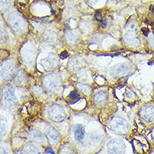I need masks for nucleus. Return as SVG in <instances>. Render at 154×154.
<instances>
[{
  "label": "nucleus",
  "instance_id": "1",
  "mask_svg": "<svg viewBox=\"0 0 154 154\" xmlns=\"http://www.w3.org/2000/svg\"><path fill=\"white\" fill-rule=\"evenodd\" d=\"M1 102L4 108L14 112L19 106V99L16 87L12 84H5L1 88Z\"/></svg>",
  "mask_w": 154,
  "mask_h": 154
},
{
  "label": "nucleus",
  "instance_id": "2",
  "mask_svg": "<svg viewBox=\"0 0 154 154\" xmlns=\"http://www.w3.org/2000/svg\"><path fill=\"white\" fill-rule=\"evenodd\" d=\"M6 22L16 35H23L28 29V22L24 16L17 10H11L6 15Z\"/></svg>",
  "mask_w": 154,
  "mask_h": 154
},
{
  "label": "nucleus",
  "instance_id": "3",
  "mask_svg": "<svg viewBox=\"0 0 154 154\" xmlns=\"http://www.w3.org/2000/svg\"><path fill=\"white\" fill-rule=\"evenodd\" d=\"M13 118L11 112L6 108H0V142L6 141L11 132Z\"/></svg>",
  "mask_w": 154,
  "mask_h": 154
},
{
  "label": "nucleus",
  "instance_id": "4",
  "mask_svg": "<svg viewBox=\"0 0 154 154\" xmlns=\"http://www.w3.org/2000/svg\"><path fill=\"white\" fill-rule=\"evenodd\" d=\"M17 70L16 60L11 55L0 62V83L11 81L12 77Z\"/></svg>",
  "mask_w": 154,
  "mask_h": 154
},
{
  "label": "nucleus",
  "instance_id": "5",
  "mask_svg": "<svg viewBox=\"0 0 154 154\" xmlns=\"http://www.w3.org/2000/svg\"><path fill=\"white\" fill-rule=\"evenodd\" d=\"M110 128L113 132L117 135H125L129 131V123L126 119L121 116H115L113 117L109 123Z\"/></svg>",
  "mask_w": 154,
  "mask_h": 154
},
{
  "label": "nucleus",
  "instance_id": "6",
  "mask_svg": "<svg viewBox=\"0 0 154 154\" xmlns=\"http://www.w3.org/2000/svg\"><path fill=\"white\" fill-rule=\"evenodd\" d=\"M107 154H126L127 145L123 140L119 138H112L106 143Z\"/></svg>",
  "mask_w": 154,
  "mask_h": 154
},
{
  "label": "nucleus",
  "instance_id": "7",
  "mask_svg": "<svg viewBox=\"0 0 154 154\" xmlns=\"http://www.w3.org/2000/svg\"><path fill=\"white\" fill-rule=\"evenodd\" d=\"M48 117L54 122H61L66 118V112L65 108L58 104L52 105L47 112Z\"/></svg>",
  "mask_w": 154,
  "mask_h": 154
},
{
  "label": "nucleus",
  "instance_id": "8",
  "mask_svg": "<svg viewBox=\"0 0 154 154\" xmlns=\"http://www.w3.org/2000/svg\"><path fill=\"white\" fill-rule=\"evenodd\" d=\"M43 83L48 90L53 91H59L61 85L60 77L56 74H50L43 78Z\"/></svg>",
  "mask_w": 154,
  "mask_h": 154
},
{
  "label": "nucleus",
  "instance_id": "9",
  "mask_svg": "<svg viewBox=\"0 0 154 154\" xmlns=\"http://www.w3.org/2000/svg\"><path fill=\"white\" fill-rule=\"evenodd\" d=\"M25 139L37 145H43L46 141V137L42 131L37 128H30L25 132Z\"/></svg>",
  "mask_w": 154,
  "mask_h": 154
},
{
  "label": "nucleus",
  "instance_id": "10",
  "mask_svg": "<svg viewBox=\"0 0 154 154\" xmlns=\"http://www.w3.org/2000/svg\"><path fill=\"white\" fill-rule=\"evenodd\" d=\"M44 135L45 136L48 143L51 146H57V144L60 143V136L57 129L50 125H46L44 128Z\"/></svg>",
  "mask_w": 154,
  "mask_h": 154
},
{
  "label": "nucleus",
  "instance_id": "11",
  "mask_svg": "<svg viewBox=\"0 0 154 154\" xmlns=\"http://www.w3.org/2000/svg\"><path fill=\"white\" fill-rule=\"evenodd\" d=\"M20 54H21V58L23 60V63L25 64V66H28V67H30L33 64V62H34L35 56L34 47L31 45H25L22 48Z\"/></svg>",
  "mask_w": 154,
  "mask_h": 154
},
{
  "label": "nucleus",
  "instance_id": "12",
  "mask_svg": "<svg viewBox=\"0 0 154 154\" xmlns=\"http://www.w3.org/2000/svg\"><path fill=\"white\" fill-rule=\"evenodd\" d=\"M86 128L83 124H75L73 127L74 138L77 143L83 144L86 140Z\"/></svg>",
  "mask_w": 154,
  "mask_h": 154
},
{
  "label": "nucleus",
  "instance_id": "13",
  "mask_svg": "<svg viewBox=\"0 0 154 154\" xmlns=\"http://www.w3.org/2000/svg\"><path fill=\"white\" fill-rule=\"evenodd\" d=\"M10 81L12 85L14 86H23L27 82V75L25 71L22 69H17Z\"/></svg>",
  "mask_w": 154,
  "mask_h": 154
},
{
  "label": "nucleus",
  "instance_id": "14",
  "mask_svg": "<svg viewBox=\"0 0 154 154\" xmlns=\"http://www.w3.org/2000/svg\"><path fill=\"white\" fill-rule=\"evenodd\" d=\"M131 69V66L127 64H119L110 68V75L112 76H121L127 74Z\"/></svg>",
  "mask_w": 154,
  "mask_h": 154
},
{
  "label": "nucleus",
  "instance_id": "15",
  "mask_svg": "<svg viewBox=\"0 0 154 154\" xmlns=\"http://www.w3.org/2000/svg\"><path fill=\"white\" fill-rule=\"evenodd\" d=\"M141 118L146 123H152L154 122V106H145L140 111Z\"/></svg>",
  "mask_w": 154,
  "mask_h": 154
},
{
  "label": "nucleus",
  "instance_id": "16",
  "mask_svg": "<svg viewBox=\"0 0 154 154\" xmlns=\"http://www.w3.org/2000/svg\"><path fill=\"white\" fill-rule=\"evenodd\" d=\"M124 38H125V41L128 45H131V46L138 45L140 41H139L138 35H137V31H136V29H134V25H132L127 30Z\"/></svg>",
  "mask_w": 154,
  "mask_h": 154
},
{
  "label": "nucleus",
  "instance_id": "17",
  "mask_svg": "<svg viewBox=\"0 0 154 154\" xmlns=\"http://www.w3.org/2000/svg\"><path fill=\"white\" fill-rule=\"evenodd\" d=\"M56 63H57V58H56L55 55L52 54V55H49L46 58L41 60L40 65L42 66L43 68L49 69L50 68H52V67H54L56 65Z\"/></svg>",
  "mask_w": 154,
  "mask_h": 154
},
{
  "label": "nucleus",
  "instance_id": "18",
  "mask_svg": "<svg viewBox=\"0 0 154 154\" xmlns=\"http://www.w3.org/2000/svg\"><path fill=\"white\" fill-rule=\"evenodd\" d=\"M23 148L26 152H28L29 154H44L41 152V150L39 149L38 145L35 144V143H30V142L25 143Z\"/></svg>",
  "mask_w": 154,
  "mask_h": 154
},
{
  "label": "nucleus",
  "instance_id": "19",
  "mask_svg": "<svg viewBox=\"0 0 154 154\" xmlns=\"http://www.w3.org/2000/svg\"><path fill=\"white\" fill-rule=\"evenodd\" d=\"M0 154H14L11 143L7 140L0 142Z\"/></svg>",
  "mask_w": 154,
  "mask_h": 154
},
{
  "label": "nucleus",
  "instance_id": "20",
  "mask_svg": "<svg viewBox=\"0 0 154 154\" xmlns=\"http://www.w3.org/2000/svg\"><path fill=\"white\" fill-rule=\"evenodd\" d=\"M106 99H107V95L104 91H99V92L96 93L94 96V100H95L96 105L104 104L106 101Z\"/></svg>",
  "mask_w": 154,
  "mask_h": 154
},
{
  "label": "nucleus",
  "instance_id": "21",
  "mask_svg": "<svg viewBox=\"0 0 154 154\" xmlns=\"http://www.w3.org/2000/svg\"><path fill=\"white\" fill-rule=\"evenodd\" d=\"M66 39L69 43H75L78 38V34L75 31H69L66 35Z\"/></svg>",
  "mask_w": 154,
  "mask_h": 154
},
{
  "label": "nucleus",
  "instance_id": "22",
  "mask_svg": "<svg viewBox=\"0 0 154 154\" xmlns=\"http://www.w3.org/2000/svg\"><path fill=\"white\" fill-rule=\"evenodd\" d=\"M60 154H78L75 149H74L72 146L65 145L60 149Z\"/></svg>",
  "mask_w": 154,
  "mask_h": 154
},
{
  "label": "nucleus",
  "instance_id": "23",
  "mask_svg": "<svg viewBox=\"0 0 154 154\" xmlns=\"http://www.w3.org/2000/svg\"><path fill=\"white\" fill-rule=\"evenodd\" d=\"M12 0H0V11H5L10 8Z\"/></svg>",
  "mask_w": 154,
  "mask_h": 154
},
{
  "label": "nucleus",
  "instance_id": "24",
  "mask_svg": "<svg viewBox=\"0 0 154 154\" xmlns=\"http://www.w3.org/2000/svg\"><path fill=\"white\" fill-rule=\"evenodd\" d=\"M54 37H55V35H54V34L52 31H47V32L45 33V35H44V39L46 42L53 41L54 39Z\"/></svg>",
  "mask_w": 154,
  "mask_h": 154
},
{
  "label": "nucleus",
  "instance_id": "25",
  "mask_svg": "<svg viewBox=\"0 0 154 154\" xmlns=\"http://www.w3.org/2000/svg\"><path fill=\"white\" fill-rule=\"evenodd\" d=\"M78 86H79V88H80L81 91L83 93H85V94H87L90 91V87L87 85H85V84H79Z\"/></svg>",
  "mask_w": 154,
  "mask_h": 154
},
{
  "label": "nucleus",
  "instance_id": "26",
  "mask_svg": "<svg viewBox=\"0 0 154 154\" xmlns=\"http://www.w3.org/2000/svg\"><path fill=\"white\" fill-rule=\"evenodd\" d=\"M78 96H79V94L76 91H71V92L69 93V97L70 99H72V100H75V99H77L78 98Z\"/></svg>",
  "mask_w": 154,
  "mask_h": 154
},
{
  "label": "nucleus",
  "instance_id": "27",
  "mask_svg": "<svg viewBox=\"0 0 154 154\" xmlns=\"http://www.w3.org/2000/svg\"><path fill=\"white\" fill-rule=\"evenodd\" d=\"M14 154H29L28 152L24 150L23 148H19V149H17V150L14 151Z\"/></svg>",
  "mask_w": 154,
  "mask_h": 154
},
{
  "label": "nucleus",
  "instance_id": "28",
  "mask_svg": "<svg viewBox=\"0 0 154 154\" xmlns=\"http://www.w3.org/2000/svg\"><path fill=\"white\" fill-rule=\"evenodd\" d=\"M4 29H3V25H2V23H0V41L3 39L4 38Z\"/></svg>",
  "mask_w": 154,
  "mask_h": 154
},
{
  "label": "nucleus",
  "instance_id": "29",
  "mask_svg": "<svg viewBox=\"0 0 154 154\" xmlns=\"http://www.w3.org/2000/svg\"><path fill=\"white\" fill-rule=\"evenodd\" d=\"M45 152H46V153L54 154V152H53V150H52L50 147H45Z\"/></svg>",
  "mask_w": 154,
  "mask_h": 154
},
{
  "label": "nucleus",
  "instance_id": "30",
  "mask_svg": "<svg viewBox=\"0 0 154 154\" xmlns=\"http://www.w3.org/2000/svg\"><path fill=\"white\" fill-rule=\"evenodd\" d=\"M143 33L144 34V35H146V36H147V35H148V30H147L146 29H144V28H143Z\"/></svg>",
  "mask_w": 154,
  "mask_h": 154
},
{
  "label": "nucleus",
  "instance_id": "31",
  "mask_svg": "<svg viewBox=\"0 0 154 154\" xmlns=\"http://www.w3.org/2000/svg\"><path fill=\"white\" fill-rule=\"evenodd\" d=\"M150 43H151V45L152 48H154V37L153 38H152L150 39Z\"/></svg>",
  "mask_w": 154,
  "mask_h": 154
},
{
  "label": "nucleus",
  "instance_id": "32",
  "mask_svg": "<svg viewBox=\"0 0 154 154\" xmlns=\"http://www.w3.org/2000/svg\"><path fill=\"white\" fill-rule=\"evenodd\" d=\"M89 1H90V2H91L92 4H96V3H97V2H99L100 0H89Z\"/></svg>",
  "mask_w": 154,
  "mask_h": 154
},
{
  "label": "nucleus",
  "instance_id": "33",
  "mask_svg": "<svg viewBox=\"0 0 154 154\" xmlns=\"http://www.w3.org/2000/svg\"><path fill=\"white\" fill-rule=\"evenodd\" d=\"M18 1H19V3H25L27 0H18Z\"/></svg>",
  "mask_w": 154,
  "mask_h": 154
},
{
  "label": "nucleus",
  "instance_id": "34",
  "mask_svg": "<svg viewBox=\"0 0 154 154\" xmlns=\"http://www.w3.org/2000/svg\"><path fill=\"white\" fill-rule=\"evenodd\" d=\"M0 101H1V89H0Z\"/></svg>",
  "mask_w": 154,
  "mask_h": 154
},
{
  "label": "nucleus",
  "instance_id": "35",
  "mask_svg": "<svg viewBox=\"0 0 154 154\" xmlns=\"http://www.w3.org/2000/svg\"><path fill=\"white\" fill-rule=\"evenodd\" d=\"M153 11H154V7H153Z\"/></svg>",
  "mask_w": 154,
  "mask_h": 154
}]
</instances>
